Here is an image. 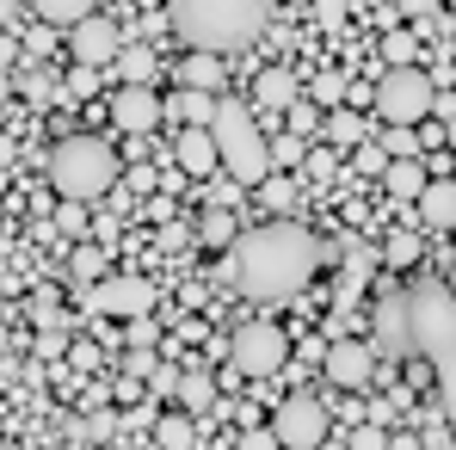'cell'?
Here are the masks:
<instances>
[{"instance_id": "6da1fadb", "label": "cell", "mask_w": 456, "mask_h": 450, "mask_svg": "<svg viewBox=\"0 0 456 450\" xmlns=\"http://www.w3.org/2000/svg\"><path fill=\"white\" fill-rule=\"evenodd\" d=\"M321 241L308 234L303 223H265V228H247L228 253V272L240 284V297L253 302H284L308 290V278L321 272Z\"/></svg>"}, {"instance_id": "7a4b0ae2", "label": "cell", "mask_w": 456, "mask_h": 450, "mask_svg": "<svg viewBox=\"0 0 456 450\" xmlns=\"http://www.w3.org/2000/svg\"><path fill=\"white\" fill-rule=\"evenodd\" d=\"M407 315H413V352L432 364L444 420L456 426V297H451V284L419 278V284L407 290Z\"/></svg>"}, {"instance_id": "3957f363", "label": "cell", "mask_w": 456, "mask_h": 450, "mask_svg": "<svg viewBox=\"0 0 456 450\" xmlns=\"http://www.w3.org/2000/svg\"><path fill=\"white\" fill-rule=\"evenodd\" d=\"M167 19L191 50L223 56V50H247L265 31L272 0H167Z\"/></svg>"}, {"instance_id": "277c9868", "label": "cell", "mask_w": 456, "mask_h": 450, "mask_svg": "<svg viewBox=\"0 0 456 450\" xmlns=\"http://www.w3.org/2000/svg\"><path fill=\"white\" fill-rule=\"evenodd\" d=\"M210 136H216L223 173L234 179V185H265V179L278 173V167H272V143L259 136V118H253L240 99H223V105H216Z\"/></svg>"}, {"instance_id": "5b68a950", "label": "cell", "mask_w": 456, "mask_h": 450, "mask_svg": "<svg viewBox=\"0 0 456 450\" xmlns=\"http://www.w3.org/2000/svg\"><path fill=\"white\" fill-rule=\"evenodd\" d=\"M50 185L69 198V204H86L99 192L118 185V154L105 136H62L50 149Z\"/></svg>"}, {"instance_id": "8992f818", "label": "cell", "mask_w": 456, "mask_h": 450, "mask_svg": "<svg viewBox=\"0 0 456 450\" xmlns=\"http://www.w3.org/2000/svg\"><path fill=\"white\" fill-rule=\"evenodd\" d=\"M377 111L388 118V130H419L438 111V86H432V75L419 62L413 69H388L377 80Z\"/></svg>"}, {"instance_id": "52a82bcc", "label": "cell", "mask_w": 456, "mask_h": 450, "mask_svg": "<svg viewBox=\"0 0 456 450\" xmlns=\"http://www.w3.org/2000/svg\"><path fill=\"white\" fill-rule=\"evenodd\" d=\"M284 358H290V340H284V327L278 321H240L234 333H228V364L240 376H278L284 371Z\"/></svg>"}, {"instance_id": "ba28073f", "label": "cell", "mask_w": 456, "mask_h": 450, "mask_svg": "<svg viewBox=\"0 0 456 450\" xmlns=\"http://www.w3.org/2000/svg\"><path fill=\"white\" fill-rule=\"evenodd\" d=\"M327 432H333V420H327V401H314V395H290V401H278V413H272V438L284 450H321L327 445Z\"/></svg>"}, {"instance_id": "9c48e42d", "label": "cell", "mask_w": 456, "mask_h": 450, "mask_svg": "<svg viewBox=\"0 0 456 450\" xmlns=\"http://www.w3.org/2000/svg\"><path fill=\"white\" fill-rule=\"evenodd\" d=\"M154 284L149 278H136V272H118V278H99L93 290H86V308L93 315H111V321H142L154 308Z\"/></svg>"}, {"instance_id": "30bf717a", "label": "cell", "mask_w": 456, "mask_h": 450, "mask_svg": "<svg viewBox=\"0 0 456 450\" xmlns=\"http://www.w3.org/2000/svg\"><path fill=\"white\" fill-rule=\"evenodd\" d=\"M370 346L377 358H413V315H407V290H388L370 315Z\"/></svg>"}, {"instance_id": "8fae6325", "label": "cell", "mask_w": 456, "mask_h": 450, "mask_svg": "<svg viewBox=\"0 0 456 450\" xmlns=\"http://www.w3.org/2000/svg\"><path fill=\"white\" fill-rule=\"evenodd\" d=\"M69 56H75L80 69H111L124 56V31L105 12H93V19H80L75 31H69Z\"/></svg>"}, {"instance_id": "7c38bea8", "label": "cell", "mask_w": 456, "mask_h": 450, "mask_svg": "<svg viewBox=\"0 0 456 450\" xmlns=\"http://www.w3.org/2000/svg\"><path fill=\"white\" fill-rule=\"evenodd\" d=\"M321 364H327V382L333 389H370L377 382V346H358V340H333L327 352H321Z\"/></svg>"}, {"instance_id": "4fadbf2b", "label": "cell", "mask_w": 456, "mask_h": 450, "mask_svg": "<svg viewBox=\"0 0 456 450\" xmlns=\"http://www.w3.org/2000/svg\"><path fill=\"white\" fill-rule=\"evenodd\" d=\"M105 111H111V124H118L124 136H149L154 124L167 118V105H160V93H154V86H118Z\"/></svg>"}, {"instance_id": "5bb4252c", "label": "cell", "mask_w": 456, "mask_h": 450, "mask_svg": "<svg viewBox=\"0 0 456 450\" xmlns=\"http://www.w3.org/2000/svg\"><path fill=\"white\" fill-rule=\"evenodd\" d=\"M173 160H179L191 179H210V173L223 167V154H216V136H210V130H185V136L173 143Z\"/></svg>"}, {"instance_id": "9a60e30c", "label": "cell", "mask_w": 456, "mask_h": 450, "mask_svg": "<svg viewBox=\"0 0 456 450\" xmlns=\"http://www.w3.org/2000/svg\"><path fill=\"white\" fill-rule=\"evenodd\" d=\"M253 105L259 111H290L297 105V75L290 69H259L253 75Z\"/></svg>"}, {"instance_id": "2e32d148", "label": "cell", "mask_w": 456, "mask_h": 450, "mask_svg": "<svg viewBox=\"0 0 456 450\" xmlns=\"http://www.w3.org/2000/svg\"><path fill=\"white\" fill-rule=\"evenodd\" d=\"M419 223L426 228H456V179H432L419 192Z\"/></svg>"}, {"instance_id": "e0dca14e", "label": "cell", "mask_w": 456, "mask_h": 450, "mask_svg": "<svg viewBox=\"0 0 456 450\" xmlns=\"http://www.w3.org/2000/svg\"><path fill=\"white\" fill-rule=\"evenodd\" d=\"M216 105H223L216 93H191V86H179V93L167 99V111L185 118V130H210V124H216Z\"/></svg>"}, {"instance_id": "ac0fdd59", "label": "cell", "mask_w": 456, "mask_h": 450, "mask_svg": "<svg viewBox=\"0 0 456 450\" xmlns=\"http://www.w3.org/2000/svg\"><path fill=\"white\" fill-rule=\"evenodd\" d=\"M382 185H388V198H401V204H419V192H426L432 179H426V167H419V160H388Z\"/></svg>"}, {"instance_id": "d6986e66", "label": "cell", "mask_w": 456, "mask_h": 450, "mask_svg": "<svg viewBox=\"0 0 456 450\" xmlns=\"http://www.w3.org/2000/svg\"><path fill=\"white\" fill-rule=\"evenodd\" d=\"M179 86H191V93H223V56H210V50L185 56V62H179Z\"/></svg>"}, {"instance_id": "ffe728a7", "label": "cell", "mask_w": 456, "mask_h": 450, "mask_svg": "<svg viewBox=\"0 0 456 450\" xmlns=\"http://www.w3.org/2000/svg\"><path fill=\"white\" fill-rule=\"evenodd\" d=\"M44 25H56V31H75L80 19H93V0H25Z\"/></svg>"}, {"instance_id": "44dd1931", "label": "cell", "mask_w": 456, "mask_h": 450, "mask_svg": "<svg viewBox=\"0 0 456 450\" xmlns=\"http://www.w3.org/2000/svg\"><path fill=\"white\" fill-rule=\"evenodd\" d=\"M377 259H382V253L370 247V241H346V302L358 297V284L377 272Z\"/></svg>"}, {"instance_id": "7402d4cb", "label": "cell", "mask_w": 456, "mask_h": 450, "mask_svg": "<svg viewBox=\"0 0 456 450\" xmlns=\"http://www.w3.org/2000/svg\"><path fill=\"white\" fill-rule=\"evenodd\" d=\"M223 395H216V382H210V371H185L179 376V407L185 413H204V407H216Z\"/></svg>"}, {"instance_id": "603a6c76", "label": "cell", "mask_w": 456, "mask_h": 450, "mask_svg": "<svg viewBox=\"0 0 456 450\" xmlns=\"http://www.w3.org/2000/svg\"><path fill=\"white\" fill-rule=\"evenodd\" d=\"M154 62H160V56H154L149 44H124V56H118L124 86H149V80H154Z\"/></svg>"}, {"instance_id": "cb8c5ba5", "label": "cell", "mask_w": 456, "mask_h": 450, "mask_svg": "<svg viewBox=\"0 0 456 450\" xmlns=\"http://www.w3.org/2000/svg\"><path fill=\"white\" fill-rule=\"evenodd\" d=\"M321 136H327L333 149H358V143H364V124H358V111H346V105H339V111H327Z\"/></svg>"}, {"instance_id": "d4e9b609", "label": "cell", "mask_w": 456, "mask_h": 450, "mask_svg": "<svg viewBox=\"0 0 456 450\" xmlns=\"http://www.w3.org/2000/svg\"><path fill=\"white\" fill-rule=\"evenodd\" d=\"M191 438H198L191 413H160V426H154V445L160 450H191Z\"/></svg>"}, {"instance_id": "484cf974", "label": "cell", "mask_w": 456, "mask_h": 450, "mask_svg": "<svg viewBox=\"0 0 456 450\" xmlns=\"http://www.w3.org/2000/svg\"><path fill=\"white\" fill-rule=\"evenodd\" d=\"M25 315L37 321V333H56V327H62V297L44 284V290H31V308H25Z\"/></svg>"}, {"instance_id": "4316f807", "label": "cell", "mask_w": 456, "mask_h": 450, "mask_svg": "<svg viewBox=\"0 0 456 450\" xmlns=\"http://www.w3.org/2000/svg\"><path fill=\"white\" fill-rule=\"evenodd\" d=\"M198 234H204L210 247H234V241H240V234H234V210H216V204H210L204 223H198Z\"/></svg>"}, {"instance_id": "83f0119b", "label": "cell", "mask_w": 456, "mask_h": 450, "mask_svg": "<svg viewBox=\"0 0 456 450\" xmlns=\"http://www.w3.org/2000/svg\"><path fill=\"white\" fill-rule=\"evenodd\" d=\"M346 86H352V80L339 75V69H327V75H314V80H308V99H314V105H333V111H339Z\"/></svg>"}, {"instance_id": "f1b7e54d", "label": "cell", "mask_w": 456, "mask_h": 450, "mask_svg": "<svg viewBox=\"0 0 456 450\" xmlns=\"http://www.w3.org/2000/svg\"><path fill=\"white\" fill-rule=\"evenodd\" d=\"M382 56H388V69H413L419 37H413V31H388V37H382Z\"/></svg>"}, {"instance_id": "f546056e", "label": "cell", "mask_w": 456, "mask_h": 450, "mask_svg": "<svg viewBox=\"0 0 456 450\" xmlns=\"http://www.w3.org/2000/svg\"><path fill=\"white\" fill-rule=\"evenodd\" d=\"M75 278L86 284V290H93L99 278H111V272H105V253H99V247H75Z\"/></svg>"}, {"instance_id": "4dcf8cb0", "label": "cell", "mask_w": 456, "mask_h": 450, "mask_svg": "<svg viewBox=\"0 0 456 450\" xmlns=\"http://www.w3.org/2000/svg\"><path fill=\"white\" fill-rule=\"evenodd\" d=\"M382 259H388V266H413V259H419V234H407V228H401V234H388Z\"/></svg>"}, {"instance_id": "1f68e13d", "label": "cell", "mask_w": 456, "mask_h": 450, "mask_svg": "<svg viewBox=\"0 0 456 450\" xmlns=\"http://www.w3.org/2000/svg\"><path fill=\"white\" fill-rule=\"evenodd\" d=\"M352 167H358V173H370V179H382V173H388V149H382V143H358Z\"/></svg>"}, {"instance_id": "d6a6232c", "label": "cell", "mask_w": 456, "mask_h": 450, "mask_svg": "<svg viewBox=\"0 0 456 450\" xmlns=\"http://www.w3.org/2000/svg\"><path fill=\"white\" fill-rule=\"evenodd\" d=\"M382 149H388V160H419V130H388Z\"/></svg>"}, {"instance_id": "836d02e7", "label": "cell", "mask_w": 456, "mask_h": 450, "mask_svg": "<svg viewBox=\"0 0 456 450\" xmlns=\"http://www.w3.org/2000/svg\"><path fill=\"white\" fill-rule=\"evenodd\" d=\"M259 198H265V204H272V210H290V204H297V185H290V179H284V173H272V179H265V185H259Z\"/></svg>"}, {"instance_id": "e575fe53", "label": "cell", "mask_w": 456, "mask_h": 450, "mask_svg": "<svg viewBox=\"0 0 456 450\" xmlns=\"http://www.w3.org/2000/svg\"><path fill=\"white\" fill-rule=\"evenodd\" d=\"M284 118H290V136H297V143H303V136H314V130H321V111H314V105H290V111H284Z\"/></svg>"}, {"instance_id": "d590c367", "label": "cell", "mask_w": 456, "mask_h": 450, "mask_svg": "<svg viewBox=\"0 0 456 450\" xmlns=\"http://www.w3.org/2000/svg\"><path fill=\"white\" fill-rule=\"evenodd\" d=\"M346 12H352L346 0H314V25H321V31H339V25H346Z\"/></svg>"}, {"instance_id": "8d00e7d4", "label": "cell", "mask_w": 456, "mask_h": 450, "mask_svg": "<svg viewBox=\"0 0 456 450\" xmlns=\"http://www.w3.org/2000/svg\"><path fill=\"white\" fill-rule=\"evenodd\" d=\"M346 450H388V432H382V426H358V432L346 438Z\"/></svg>"}, {"instance_id": "74e56055", "label": "cell", "mask_w": 456, "mask_h": 450, "mask_svg": "<svg viewBox=\"0 0 456 450\" xmlns=\"http://www.w3.org/2000/svg\"><path fill=\"white\" fill-rule=\"evenodd\" d=\"M303 167H308V179H333V173H339V154L314 149V154H303Z\"/></svg>"}, {"instance_id": "f35d334b", "label": "cell", "mask_w": 456, "mask_h": 450, "mask_svg": "<svg viewBox=\"0 0 456 450\" xmlns=\"http://www.w3.org/2000/svg\"><path fill=\"white\" fill-rule=\"evenodd\" d=\"M234 450H284V445L272 438V426H253V432H240V438H234Z\"/></svg>"}, {"instance_id": "ab89813d", "label": "cell", "mask_w": 456, "mask_h": 450, "mask_svg": "<svg viewBox=\"0 0 456 450\" xmlns=\"http://www.w3.org/2000/svg\"><path fill=\"white\" fill-rule=\"evenodd\" d=\"M124 371H130V376H149V382H154V352H149V346H130Z\"/></svg>"}, {"instance_id": "60d3db41", "label": "cell", "mask_w": 456, "mask_h": 450, "mask_svg": "<svg viewBox=\"0 0 456 450\" xmlns=\"http://www.w3.org/2000/svg\"><path fill=\"white\" fill-rule=\"evenodd\" d=\"M69 358H75L80 371H99V358H105V346H93V340H80V346H69Z\"/></svg>"}, {"instance_id": "b9f144b4", "label": "cell", "mask_w": 456, "mask_h": 450, "mask_svg": "<svg viewBox=\"0 0 456 450\" xmlns=\"http://www.w3.org/2000/svg\"><path fill=\"white\" fill-rule=\"evenodd\" d=\"M297 160H303V143H297V136L272 143V167H297Z\"/></svg>"}, {"instance_id": "7bdbcfd3", "label": "cell", "mask_w": 456, "mask_h": 450, "mask_svg": "<svg viewBox=\"0 0 456 450\" xmlns=\"http://www.w3.org/2000/svg\"><path fill=\"white\" fill-rule=\"evenodd\" d=\"M56 223H62V234H86V204H62Z\"/></svg>"}, {"instance_id": "ee69618b", "label": "cell", "mask_w": 456, "mask_h": 450, "mask_svg": "<svg viewBox=\"0 0 456 450\" xmlns=\"http://www.w3.org/2000/svg\"><path fill=\"white\" fill-rule=\"evenodd\" d=\"M401 12H407V19H419V25H426V19H432V12H438V0H401Z\"/></svg>"}, {"instance_id": "f6af8a7d", "label": "cell", "mask_w": 456, "mask_h": 450, "mask_svg": "<svg viewBox=\"0 0 456 450\" xmlns=\"http://www.w3.org/2000/svg\"><path fill=\"white\" fill-rule=\"evenodd\" d=\"M19 86H25V99H50V75H25Z\"/></svg>"}, {"instance_id": "bcb514c9", "label": "cell", "mask_w": 456, "mask_h": 450, "mask_svg": "<svg viewBox=\"0 0 456 450\" xmlns=\"http://www.w3.org/2000/svg\"><path fill=\"white\" fill-rule=\"evenodd\" d=\"M234 426H240V432H253V426H259V407H253V401H240V407H234Z\"/></svg>"}, {"instance_id": "7dc6e473", "label": "cell", "mask_w": 456, "mask_h": 450, "mask_svg": "<svg viewBox=\"0 0 456 450\" xmlns=\"http://www.w3.org/2000/svg\"><path fill=\"white\" fill-rule=\"evenodd\" d=\"M130 340H136V346H149V340H154V321H149V315H142V321H130Z\"/></svg>"}, {"instance_id": "c3c4849f", "label": "cell", "mask_w": 456, "mask_h": 450, "mask_svg": "<svg viewBox=\"0 0 456 450\" xmlns=\"http://www.w3.org/2000/svg\"><path fill=\"white\" fill-rule=\"evenodd\" d=\"M12 56H19V37H6V31H0V69H6Z\"/></svg>"}, {"instance_id": "681fc988", "label": "cell", "mask_w": 456, "mask_h": 450, "mask_svg": "<svg viewBox=\"0 0 456 450\" xmlns=\"http://www.w3.org/2000/svg\"><path fill=\"white\" fill-rule=\"evenodd\" d=\"M388 450H426V445H419L413 432H401V438H388Z\"/></svg>"}, {"instance_id": "f907efd6", "label": "cell", "mask_w": 456, "mask_h": 450, "mask_svg": "<svg viewBox=\"0 0 456 450\" xmlns=\"http://www.w3.org/2000/svg\"><path fill=\"white\" fill-rule=\"evenodd\" d=\"M6 346H12V333H6V321H0V358H6Z\"/></svg>"}, {"instance_id": "816d5d0a", "label": "cell", "mask_w": 456, "mask_h": 450, "mask_svg": "<svg viewBox=\"0 0 456 450\" xmlns=\"http://www.w3.org/2000/svg\"><path fill=\"white\" fill-rule=\"evenodd\" d=\"M6 19H12V0H0V25H6Z\"/></svg>"}, {"instance_id": "f5cc1de1", "label": "cell", "mask_w": 456, "mask_h": 450, "mask_svg": "<svg viewBox=\"0 0 456 450\" xmlns=\"http://www.w3.org/2000/svg\"><path fill=\"white\" fill-rule=\"evenodd\" d=\"M6 93H12V86H6V75H0V99H6Z\"/></svg>"}, {"instance_id": "db71d44e", "label": "cell", "mask_w": 456, "mask_h": 450, "mask_svg": "<svg viewBox=\"0 0 456 450\" xmlns=\"http://www.w3.org/2000/svg\"><path fill=\"white\" fill-rule=\"evenodd\" d=\"M321 450H346V445H333V438H327V445H321Z\"/></svg>"}, {"instance_id": "11a10c76", "label": "cell", "mask_w": 456, "mask_h": 450, "mask_svg": "<svg viewBox=\"0 0 456 450\" xmlns=\"http://www.w3.org/2000/svg\"><path fill=\"white\" fill-rule=\"evenodd\" d=\"M451 143H456V118H451Z\"/></svg>"}, {"instance_id": "9f6ffc18", "label": "cell", "mask_w": 456, "mask_h": 450, "mask_svg": "<svg viewBox=\"0 0 456 450\" xmlns=\"http://www.w3.org/2000/svg\"><path fill=\"white\" fill-rule=\"evenodd\" d=\"M0 450H19V445H0Z\"/></svg>"}]
</instances>
